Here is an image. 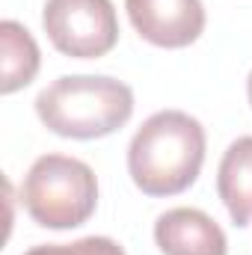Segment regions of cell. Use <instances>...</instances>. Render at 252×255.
<instances>
[{
	"label": "cell",
	"instance_id": "cell-7",
	"mask_svg": "<svg viewBox=\"0 0 252 255\" xmlns=\"http://www.w3.org/2000/svg\"><path fill=\"white\" fill-rule=\"evenodd\" d=\"M217 193L235 226L252 220V136H241L226 148L217 172Z\"/></svg>",
	"mask_w": 252,
	"mask_h": 255
},
{
	"label": "cell",
	"instance_id": "cell-3",
	"mask_svg": "<svg viewBox=\"0 0 252 255\" xmlns=\"http://www.w3.org/2000/svg\"><path fill=\"white\" fill-rule=\"evenodd\" d=\"M21 202L45 229H77L98 205V181L89 163L65 154H42L21 184Z\"/></svg>",
	"mask_w": 252,
	"mask_h": 255
},
{
	"label": "cell",
	"instance_id": "cell-9",
	"mask_svg": "<svg viewBox=\"0 0 252 255\" xmlns=\"http://www.w3.org/2000/svg\"><path fill=\"white\" fill-rule=\"evenodd\" d=\"M24 255H127L113 238H80L74 244H42Z\"/></svg>",
	"mask_w": 252,
	"mask_h": 255
},
{
	"label": "cell",
	"instance_id": "cell-1",
	"mask_svg": "<svg viewBox=\"0 0 252 255\" xmlns=\"http://www.w3.org/2000/svg\"><path fill=\"white\" fill-rule=\"evenodd\" d=\"M205 128L181 110L148 116L127 145V172L145 196H175L199 178Z\"/></svg>",
	"mask_w": 252,
	"mask_h": 255
},
{
	"label": "cell",
	"instance_id": "cell-2",
	"mask_svg": "<svg viewBox=\"0 0 252 255\" xmlns=\"http://www.w3.org/2000/svg\"><path fill=\"white\" fill-rule=\"evenodd\" d=\"M36 116L57 136L98 139L133 116V92L116 77L65 74L39 92Z\"/></svg>",
	"mask_w": 252,
	"mask_h": 255
},
{
	"label": "cell",
	"instance_id": "cell-5",
	"mask_svg": "<svg viewBox=\"0 0 252 255\" xmlns=\"http://www.w3.org/2000/svg\"><path fill=\"white\" fill-rule=\"evenodd\" d=\"M133 30L157 48H187L205 30L202 0H125Z\"/></svg>",
	"mask_w": 252,
	"mask_h": 255
},
{
	"label": "cell",
	"instance_id": "cell-4",
	"mask_svg": "<svg viewBox=\"0 0 252 255\" xmlns=\"http://www.w3.org/2000/svg\"><path fill=\"white\" fill-rule=\"evenodd\" d=\"M42 24L51 45L74 60H98L119 42V18L110 0H48Z\"/></svg>",
	"mask_w": 252,
	"mask_h": 255
},
{
	"label": "cell",
	"instance_id": "cell-10",
	"mask_svg": "<svg viewBox=\"0 0 252 255\" xmlns=\"http://www.w3.org/2000/svg\"><path fill=\"white\" fill-rule=\"evenodd\" d=\"M247 92H250V104H252V71H250V80H247Z\"/></svg>",
	"mask_w": 252,
	"mask_h": 255
},
{
	"label": "cell",
	"instance_id": "cell-6",
	"mask_svg": "<svg viewBox=\"0 0 252 255\" xmlns=\"http://www.w3.org/2000/svg\"><path fill=\"white\" fill-rule=\"evenodd\" d=\"M154 241L163 255H226V232L199 208H172L157 217Z\"/></svg>",
	"mask_w": 252,
	"mask_h": 255
},
{
	"label": "cell",
	"instance_id": "cell-8",
	"mask_svg": "<svg viewBox=\"0 0 252 255\" xmlns=\"http://www.w3.org/2000/svg\"><path fill=\"white\" fill-rule=\"evenodd\" d=\"M0 45H3V74H0V92L12 95L33 83L39 71V45L30 36V30L18 21H3L0 24Z\"/></svg>",
	"mask_w": 252,
	"mask_h": 255
}]
</instances>
